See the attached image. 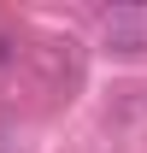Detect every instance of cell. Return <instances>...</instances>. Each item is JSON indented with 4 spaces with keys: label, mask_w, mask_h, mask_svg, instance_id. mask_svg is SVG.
I'll return each instance as SVG.
<instances>
[{
    "label": "cell",
    "mask_w": 147,
    "mask_h": 153,
    "mask_svg": "<svg viewBox=\"0 0 147 153\" xmlns=\"http://www.w3.org/2000/svg\"><path fill=\"white\" fill-rule=\"evenodd\" d=\"M100 47L118 59H141L147 53V6H112L100 12Z\"/></svg>",
    "instance_id": "cell-1"
},
{
    "label": "cell",
    "mask_w": 147,
    "mask_h": 153,
    "mask_svg": "<svg viewBox=\"0 0 147 153\" xmlns=\"http://www.w3.org/2000/svg\"><path fill=\"white\" fill-rule=\"evenodd\" d=\"M12 53H18V41H12V36H6V30H0V71L12 65Z\"/></svg>",
    "instance_id": "cell-2"
}]
</instances>
